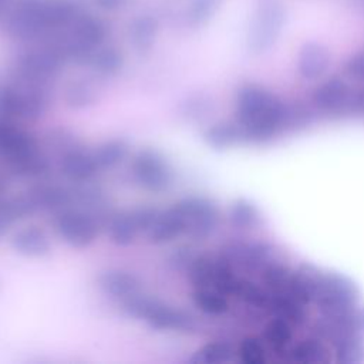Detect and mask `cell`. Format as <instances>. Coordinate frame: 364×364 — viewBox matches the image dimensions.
I'll use <instances>...</instances> for the list:
<instances>
[{
  "mask_svg": "<svg viewBox=\"0 0 364 364\" xmlns=\"http://www.w3.org/2000/svg\"><path fill=\"white\" fill-rule=\"evenodd\" d=\"M173 206L183 223V235L196 242L212 237L228 213V208L225 215H222L220 208L213 199L200 195L186 196L173 203Z\"/></svg>",
  "mask_w": 364,
  "mask_h": 364,
  "instance_id": "cell-7",
  "label": "cell"
},
{
  "mask_svg": "<svg viewBox=\"0 0 364 364\" xmlns=\"http://www.w3.org/2000/svg\"><path fill=\"white\" fill-rule=\"evenodd\" d=\"M37 212L30 195L23 192L10 198H0V239L4 237L14 223Z\"/></svg>",
  "mask_w": 364,
  "mask_h": 364,
  "instance_id": "cell-16",
  "label": "cell"
},
{
  "mask_svg": "<svg viewBox=\"0 0 364 364\" xmlns=\"http://www.w3.org/2000/svg\"><path fill=\"white\" fill-rule=\"evenodd\" d=\"M80 10L71 0H21L7 13L4 30L16 41L34 44L60 31Z\"/></svg>",
  "mask_w": 364,
  "mask_h": 364,
  "instance_id": "cell-1",
  "label": "cell"
},
{
  "mask_svg": "<svg viewBox=\"0 0 364 364\" xmlns=\"http://www.w3.org/2000/svg\"><path fill=\"white\" fill-rule=\"evenodd\" d=\"M82 65H87L90 71L100 78H112L121 73L124 55L115 46L102 44L88 55Z\"/></svg>",
  "mask_w": 364,
  "mask_h": 364,
  "instance_id": "cell-17",
  "label": "cell"
},
{
  "mask_svg": "<svg viewBox=\"0 0 364 364\" xmlns=\"http://www.w3.org/2000/svg\"><path fill=\"white\" fill-rule=\"evenodd\" d=\"M286 20L287 11L280 0H259L245 34L247 54L255 58L269 54L279 43Z\"/></svg>",
  "mask_w": 364,
  "mask_h": 364,
  "instance_id": "cell-6",
  "label": "cell"
},
{
  "mask_svg": "<svg viewBox=\"0 0 364 364\" xmlns=\"http://www.w3.org/2000/svg\"><path fill=\"white\" fill-rule=\"evenodd\" d=\"M129 146L124 139H108L102 144H100L94 151L92 155L97 161V165L100 169H111L124 162V159L128 156Z\"/></svg>",
  "mask_w": 364,
  "mask_h": 364,
  "instance_id": "cell-20",
  "label": "cell"
},
{
  "mask_svg": "<svg viewBox=\"0 0 364 364\" xmlns=\"http://www.w3.org/2000/svg\"><path fill=\"white\" fill-rule=\"evenodd\" d=\"M55 235L68 246L84 249L94 243L98 236V222L85 210L77 206H67L53 216Z\"/></svg>",
  "mask_w": 364,
  "mask_h": 364,
  "instance_id": "cell-9",
  "label": "cell"
},
{
  "mask_svg": "<svg viewBox=\"0 0 364 364\" xmlns=\"http://www.w3.org/2000/svg\"><path fill=\"white\" fill-rule=\"evenodd\" d=\"M0 161L21 178H38L48 172L50 161L36 136L21 122L0 115Z\"/></svg>",
  "mask_w": 364,
  "mask_h": 364,
  "instance_id": "cell-2",
  "label": "cell"
},
{
  "mask_svg": "<svg viewBox=\"0 0 364 364\" xmlns=\"http://www.w3.org/2000/svg\"><path fill=\"white\" fill-rule=\"evenodd\" d=\"M129 0H94L98 9L102 11H118L127 6Z\"/></svg>",
  "mask_w": 364,
  "mask_h": 364,
  "instance_id": "cell-23",
  "label": "cell"
},
{
  "mask_svg": "<svg viewBox=\"0 0 364 364\" xmlns=\"http://www.w3.org/2000/svg\"><path fill=\"white\" fill-rule=\"evenodd\" d=\"M134 181L148 192L159 193L172 183V169L165 156L154 148L139 149L131 161Z\"/></svg>",
  "mask_w": 364,
  "mask_h": 364,
  "instance_id": "cell-10",
  "label": "cell"
},
{
  "mask_svg": "<svg viewBox=\"0 0 364 364\" xmlns=\"http://www.w3.org/2000/svg\"><path fill=\"white\" fill-rule=\"evenodd\" d=\"M222 0H192L186 9V23L189 27L198 28L206 26L219 11Z\"/></svg>",
  "mask_w": 364,
  "mask_h": 364,
  "instance_id": "cell-22",
  "label": "cell"
},
{
  "mask_svg": "<svg viewBox=\"0 0 364 364\" xmlns=\"http://www.w3.org/2000/svg\"><path fill=\"white\" fill-rule=\"evenodd\" d=\"M58 166L61 173L74 183L90 182L100 171L92 152L80 144L58 156Z\"/></svg>",
  "mask_w": 364,
  "mask_h": 364,
  "instance_id": "cell-11",
  "label": "cell"
},
{
  "mask_svg": "<svg viewBox=\"0 0 364 364\" xmlns=\"http://www.w3.org/2000/svg\"><path fill=\"white\" fill-rule=\"evenodd\" d=\"M121 303L122 310L128 316L146 321L154 330L183 334H191L198 330V321L191 313L172 307L154 296L138 291Z\"/></svg>",
  "mask_w": 364,
  "mask_h": 364,
  "instance_id": "cell-5",
  "label": "cell"
},
{
  "mask_svg": "<svg viewBox=\"0 0 364 364\" xmlns=\"http://www.w3.org/2000/svg\"><path fill=\"white\" fill-rule=\"evenodd\" d=\"M30 195L37 212L38 210H48V212H58L67 206L73 205V191L53 183H41L36 185L27 191Z\"/></svg>",
  "mask_w": 364,
  "mask_h": 364,
  "instance_id": "cell-15",
  "label": "cell"
},
{
  "mask_svg": "<svg viewBox=\"0 0 364 364\" xmlns=\"http://www.w3.org/2000/svg\"><path fill=\"white\" fill-rule=\"evenodd\" d=\"M11 249L27 259H41L51 252V242L40 226L28 225L16 230L10 239Z\"/></svg>",
  "mask_w": 364,
  "mask_h": 364,
  "instance_id": "cell-12",
  "label": "cell"
},
{
  "mask_svg": "<svg viewBox=\"0 0 364 364\" xmlns=\"http://www.w3.org/2000/svg\"><path fill=\"white\" fill-rule=\"evenodd\" d=\"M6 4H7V0H0V14H3V11L6 9Z\"/></svg>",
  "mask_w": 364,
  "mask_h": 364,
  "instance_id": "cell-24",
  "label": "cell"
},
{
  "mask_svg": "<svg viewBox=\"0 0 364 364\" xmlns=\"http://www.w3.org/2000/svg\"><path fill=\"white\" fill-rule=\"evenodd\" d=\"M183 233V223L172 205L165 210H158L155 219L145 232V237L152 245H165L173 242Z\"/></svg>",
  "mask_w": 364,
  "mask_h": 364,
  "instance_id": "cell-14",
  "label": "cell"
},
{
  "mask_svg": "<svg viewBox=\"0 0 364 364\" xmlns=\"http://www.w3.org/2000/svg\"><path fill=\"white\" fill-rule=\"evenodd\" d=\"M108 37L107 24L91 13H80L60 31L43 40L55 47L65 61L84 64L88 55Z\"/></svg>",
  "mask_w": 364,
  "mask_h": 364,
  "instance_id": "cell-3",
  "label": "cell"
},
{
  "mask_svg": "<svg viewBox=\"0 0 364 364\" xmlns=\"http://www.w3.org/2000/svg\"><path fill=\"white\" fill-rule=\"evenodd\" d=\"M98 287L109 297L117 300H125L129 296L141 291L139 279L127 270L108 269L98 274Z\"/></svg>",
  "mask_w": 364,
  "mask_h": 364,
  "instance_id": "cell-13",
  "label": "cell"
},
{
  "mask_svg": "<svg viewBox=\"0 0 364 364\" xmlns=\"http://www.w3.org/2000/svg\"><path fill=\"white\" fill-rule=\"evenodd\" d=\"M51 104L50 85L14 77L0 87V115L17 122H31L46 114Z\"/></svg>",
  "mask_w": 364,
  "mask_h": 364,
  "instance_id": "cell-4",
  "label": "cell"
},
{
  "mask_svg": "<svg viewBox=\"0 0 364 364\" xmlns=\"http://www.w3.org/2000/svg\"><path fill=\"white\" fill-rule=\"evenodd\" d=\"M97 88L90 80H74L68 82L64 91L65 104L74 109L91 107L97 101Z\"/></svg>",
  "mask_w": 364,
  "mask_h": 364,
  "instance_id": "cell-21",
  "label": "cell"
},
{
  "mask_svg": "<svg viewBox=\"0 0 364 364\" xmlns=\"http://www.w3.org/2000/svg\"><path fill=\"white\" fill-rule=\"evenodd\" d=\"M65 58L60 51L47 41L31 44L17 60L16 77L50 85V82L61 73Z\"/></svg>",
  "mask_w": 364,
  "mask_h": 364,
  "instance_id": "cell-8",
  "label": "cell"
},
{
  "mask_svg": "<svg viewBox=\"0 0 364 364\" xmlns=\"http://www.w3.org/2000/svg\"><path fill=\"white\" fill-rule=\"evenodd\" d=\"M158 21L151 16L135 18L129 27V38L138 53H148L158 36Z\"/></svg>",
  "mask_w": 364,
  "mask_h": 364,
  "instance_id": "cell-19",
  "label": "cell"
},
{
  "mask_svg": "<svg viewBox=\"0 0 364 364\" xmlns=\"http://www.w3.org/2000/svg\"><path fill=\"white\" fill-rule=\"evenodd\" d=\"M109 240L121 247L129 246L141 233L134 209L114 213L107 225Z\"/></svg>",
  "mask_w": 364,
  "mask_h": 364,
  "instance_id": "cell-18",
  "label": "cell"
}]
</instances>
